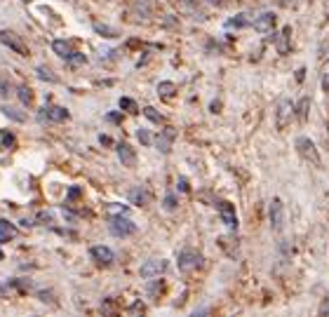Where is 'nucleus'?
<instances>
[{
  "mask_svg": "<svg viewBox=\"0 0 329 317\" xmlns=\"http://www.w3.org/2000/svg\"><path fill=\"white\" fill-rule=\"evenodd\" d=\"M292 118H294V104L289 99H280V101H278V108H275V127L280 129V132H285V129L289 127Z\"/></svg>",
  "mask_w": 329,
  "mask_h": 317,
  "instance_id": "obj_1",
  "label": "nucleus"
},
{
  "mask_svg": "<svg viewBox=\"0 0 329 317\" xmlns=\"http://www.w3.org/2000/svg\"><path fill=\"white\" fill-rule=\"evenodd\" d=\"M296 151H299V155L306 160V162H313L315 167H320V155H317V148H315V143H313L308 136H299V139H296Z\"/></svg>",
  "mask_w": 329,
  "mask_h": 317,
  "instance_id": "obj_2",
  "label": "nucleus"
},
{
  "mask_svg": "<svg viewBox=\"0 0 329 317\" xmlns=\"http://www.w3.org/2000/svg\"><path fill=\"white\" fill-rule=\"evenodd\" d=\"M111 233L118 235V238H127V235H134L136 233V223L125 219V214H122V216H116V219L111 221Z\"/></svg>",
  "mask_w": 329,
  "mask_h": 317,
  "instance_id": "obj_3",
  "label": "nucleus"
},
{
  "mask_svg": "<svg viewBox=\"0 0 329 317\" xmlns=\"http://www.w3.org/2000/svg\"><path fill=\"white\" fill-rule=\"evenodd\" d=\"M167 270V261L164 258H151L141 266V277L144 280H153V277H160V275Z\"/></svg>",
  "mask_w": 329,
  "mask_h": 317,
  "instance_id": "obj_4",
  "label": "nucleus"
},
{
  "mask_svg": "<svg viewBox=\"0 0 329 317\" xmlns=\"http://www.w3.org/2000/svg\"><path fill=\"white\" fill-rule=\"evenodd\" d=\"M200 266H202L200 254H195V251H181V254H179V270H183V273L198 270Z\"/></svg>",
  "mask_w": 329,
  "mask_h": 317,
  "instance_id": "obj_5",
  "label": "nucleus"
},
{
  "mask_svg": "<svg viewBox=\"0 0 329 317\" xmlns=\"http://www.w3.org/2000/svg\"><path fill=\"white\" fill-rule=\"evenodd\" d=\"M0 40H3V45L14 49L17 54H21V56L29 54V49H26V45L21 43V38H19L17 33H12V31H0Z\"/></svg>",
  "mask_w": 329,
  "mask_h": 317,
  "instance_id": "obj_6",
  "label": "nucleus"
},
{
  "mask_svg": "<svg viewBox=\"0 0 329 317\" xmlns=\"http://www.w3.org/2000/svg\"><path fill=\"white\" fill-rule=\"evenodd\" d=\"M268 214H270V226H273V230H282V223H285V209H282L280 197H273Z\"/></svg>",
  "mask_w": 329,
  "mask_h": 317,
  "instance_id": "obj_7",
  "label": "nucleus"
},
{
  "mask_svg": "<svg viewBox=\"0 0 329 317\" xmlns=\"http://www.w3.org/2000/svg\"><path fill=\"white\" fill-rule=\"evenodd\" d=\"M90 256L94 258L97 263H101V266H111V263L116 261V254H113L108 247H104V244H97V247H92V249H90Z\"/></svg>",
  "mask_w": 329,
  "mask_h": 317,
  "instance_id": "obj_8",
  "label": "nucleus"
},
{
  "mask_svg": "<svg viewBox=\"0 0 329 317\" xmlns=\"http://www.w3.org/2000/svg\"><path fill=\"white\" fill-rule=\"evenodd\" d=\"M116 151H118V158H120L122 167H129V169L136 167V153H134V148L129 146V143H118Z\"/></svg>",
  "mask_w": 329,
  "mask_h": 317,
  "instance_id": "obj_9",
  "label": "nucleus"
},
{
  "mask_svg": "<svg viewBox=\"0 0 329 317\" xmlns=\"http://www.w3.org/2000/svg\"><path fill=\"white\" fill-rule=\"evenodd\" d=\"M216 207H219L221 221H224L226 226H228V228H238V214H235V209H233L231 202H219Z\"/></svg>",
  "mask_w": 329,
  "mask_h": 317,
  "instance_id": "obj_10",
  "label": "nucleus"
},
{
  "mask_svg": "<svg viewBox=\"0 0 329 317\" xmlns=\"http://www.w3.org/2000/svg\"><path fill=\"white\" fill-rule=\"evenodd\" d=\"M40 120L64 122V120H68V110L61 108V106H45V108L40 110Z\"/></svg>",
  "mask_w": 329,
  "mask_h": 317,
  "instance_id": "obj_11",
  "label": "nucleus"
},
{
  "mask_svg": "<svg viewBox=\"0 0 329 317\" xmlns=\"http://www.w3.org/2000/svg\"><path fill=\"white\" fill-rule=\"evenodd\" d=\"M275 14L273 12H263L259 19H254V31H259V33H268V31H273L275 26Z\"/></svg>",
  "mask_w": 329,
  "mask_h": 317,
  "instance_id": "obj_12",
  "label": "nucleus"
},
{
  "mask_svg": "<svg viewBox=\"0 0 329 317\" xmlns=\"http://www.w3.org/2000/svg\"><path fill=\"white\" fill-rule=\"evenodd\" d=\"M289 40H292V26H285V28L280 31V36H278V43H275V47H278L280 54H287V52H289Z\"/></svg>",
  "mask_w": 329,
  "mask_h": 317,
  "instance_id": "obj_13",
  "label": "nucleus"
},
{
  "mask_svg": "<svg viewBox=\"0 0 329 317\" xmlns=\"http://www.w3.org/2000/svg\"><path fill=\"white\" fill-rule=\"evenodd\" d=\"M14 238H17V226L5 219H0V244L10 242V240H14Z\"/></svg>",
  "mask_w": 329,
  "mask_h": 317,
  "instance_id": "obj_14",
  "label": "nucleus"
},
{
  "mask_svg": "<svg viewBox=\"0 0 329 317\" xmlns=\"http://www.w3.org/2000/svg\"><path fill=\"white\" fill-rule=\"evenodd\" d=\"M172 139H174V132H172L170 127L164 129V132H160L158 139H155V146H158V151L170 153V148H172Z\"/></svg>",
  "mask_w": 329,
  "mask_h": 317,
  "instance_id": "obj_15",
  "label": "nucleus"
},
{
  "mask_svg": "<svg viewBox=\"0 0 329 317\" xmlns=\"http://www.w3.org/2000/svg\"><path fill=\"white\" fill-rule=\"evenodd\" d=\"M52 49H54V54L61 56V59H71V54H73V47H71L68 40H54Z\"/></svg>",
  "mask_w": 329,
  "mask_h": 317,
  "instance_id": "obj_16",
  "label": "nucleus"
},
{
  "mask_svg": "<svg viewBox=\"0 0 329 317\" xmlns=\"http://www.w3.org/2000/svg\"><path fill=\"white\" fill-rule=\"evenodd\" d=\"M308 110H311V99H308V97H301L299 104L294 106V113H296V118H299L301 122H306V120H308Z\"/></svg>",
  "mask_w": 329,
  "mask_h": 317,
  "instance_id": "obj_17",
  "label": "nucleus"
},
{
  "mask_svg": "<svg viewBox=\"0 0 329 317\" xmlns=\"http://www.w3.org/2000/svg\"><path fill=\"white\" fill-rule=\"evenodd\" d=\"M174 92H177V85H174V82H167V80H164V82L158 85V94L164 99H172L174 97Z\"/></svg>",
  "mask_w": 329,
  "mask_h": 317,
  "instance_id": "obj_18",
  "label": "nucleus"
},
{
  "mask_svg": "<svg viewBox=\"0 0 329 317\" xmlns=\"http://www.w3.org/2000/svg\"><path fill=\"white\" fill-rule=\"evenodd\" d=\"M17 97H19V101H21L24 106H29L31 101H33V90H31L29 85H21L17 90Z\"/></svg>",
  "mask_w": 329,
  "mask_h": 317,
  "instance_id": "obj_19",
  "label": "nucleus"
},
{
  "mask_svg": "<svg viewBox=\"0 0 329 317\" xmlns=\"http://www.w3.org/2000/svg\"><path fill=\"white\" fill-rule=\"evenodd\" d=\"M0 110H3V113H5V116L10 118V120H14V122H24V120H26L24 113H19V110H17V108H12V106H3Z\"/></svg>",
  "mask_w": 329,
  "mask_h": 317,
  "instance_id": "obj_20",
  "label": "nucleus"
},
{
  "mask_svg": "<svg viewBox=\"0 0 329 317\" xmlns=\"http://www.w3.org/2000/svg\"><path fill=\"white\" fill-rule=\"evenodd\" d=\"M14 134L12 132H0V151H7V148L14 146Z\"/></svg>",
  "mask_w": 329,
  "mask_h": 317,
  "instance_id": "obj_21",
  "label": "nucleus"
},
{
  "mask_svg": "<svg viewBox=\"0 0 329 317\" xmlns=\"http://www.w3.org/2000/svg\"><path fill=\"white\" fill-rule=\"evenodd\" d=\"M127 205H118V202H113V205H108L106 207V214H111V216H122V214H127Z\"/></svg>",
  "mask_w": 329,
  "mask_h": 317,
  "instance_id": "obj_22",
  "label": "nucleus"
},
{
  "mask_svg": "<svg viewBox=\"0 0 329 317\" xmlns=\"http://www.w3.org/2000/svg\"><path fill=\"white\" fill-rule=\"evenodd\" d=\"M129 200H132V202H139V205H146L148 197H146V193H144L141 188H132V190H129Z\"/></svg>",
  "mask_w": 329,
  "mask_h": 317,
  "instance_id": "obj_23",
  "label": "nucleus"
},
{
  "mask_svg": "<svg viewBox=\"0 0 329 317\" xmlns=\"http://www.w3.org/2000/svg\"><path fill=\"white\" fill-rule=\"evenodd\" d=\"M36 73H38V78H40V80H47V82H57V75L52 73V71H49L47 66H38Z\"/></svg>",
  "mask_w": 329,
  "mask_h": 317,
  "instance_id": "obj_24",
  "label": "nucleus"
},
{
  "mask_svg": "<svg viewBox=\"0 0 329 317\" xmlns=\"http://www.w3.org/2000/svg\"><path fill=\"white\" fill-rule=\"evenodd\" d=\"M120 108H125L127 113H139V106H136V101H134V99H127V97L120 99Z\"/></svg>",
  "mask_w": 329,
  "mask_h": 317,
  "instance_id": "obj_25",
  "label": "nucleus"
},
{
  "mask_svg": "<svg viewBox=\"0 0 329 317\" xmlns=\"http://www.w3.org/2000/svg\"><path fill=\"white\" fill-rule=\"evenodd\" d=\"M94 31H97V33H101L104 38H116V36H118V31H116V28H111V26H104V24H94Z\"/></svg>",
  "mask_w": 329,
  "mask_h": 317,
  "instance_id": "obj_26",
  "label": "nucleus"
},
{
  "mask_svg": "<svg viewBox=\"0 0 329 317\" xmlns=\"http://www.w3.org/2000/svg\"><path fill=\"white\" fill-rule=\"evenodd\" d=\"M144 116H146L148 120L158 122V125H160V122H162V116H160V113H158V110H155V108H153V106H146V108H144Z\"/></svg>",
  "mask_w": 329,
  "mask_h": 317,
  "instance_id": "obj_27",
  "label": "nucleus"
},
{
  "mask_svg": "<svg viewBox=\"0 0 329 317\" xmlns=\"http://www.w3.org/2000/svg\"><path fill=\"white\" fill-rule=\"evenodd\" d=\"M244 24H247V21H244V17H242V14H238L235 19H228V24H226V26H228V28H242Z\"/></svg>",
  "mask_w": 329,
  "mask_h": 317,
  "instance_id": "obj_28",
  "label": "nucleus"
},
{
  "mask_svg": "<svg viewBox=\"0 0 329 317\" xmlns=\"http://www.w3.org/2000/svg\"><path fill=\"white\" fill-rule=\"evenodd\" d=\"M129 315H144V312H146V308H144V303H141V301H134V303L129 305Z\"/></svg>",
  "mask_w": 329,
  "mask_h": 317,
  "instance_id": "obj_29",
  "label": "nucleus"
},
{
  "mask_svg": "<svg viewBox=\"0 0 329 317\" xmlns=\"http://www.w3.org/2000/svg\"><path fill=\"white\" fill-rule=\"evenodd\" d=\"M136 139H139L144 146H148V143H151V134H148V129L139 127V132H136Z\"/></svg>",
  "mask_w": 329,
  "mask_h": 317,
  "instance_id": "obj_30",
  "label": "nucleus"
},
{
  "mask_svg": "<svg viewBox=\"0 0 329 317\" xmlns=\"http://www.w3.org/2000/svg\"><path fill=\"white\" fill-rule=\"evenodd\" d=\"M164 209H170V212H172V209H177V197H174V195L164 197Z\"/></svg>",
  "mask_w": 329,
  "mask_h": 317,
  "instance_id": "obj_31",
  "label": "nucleus"
},
{
  "mask_svg": "<svg viewBox=\"0 0 329 317\" xmlns=\"http://www.w3.org/2000/svg\"><path fill=\"white\" fill-rule=\"evenodd\" d=\"M10 92H12V87L7 85L5 80H0V97H7V94H10Z\"/></svg>",
  "mask_w": 329,
  "mask_h": 317,
  "instance_id": "obj_32",
  "label": "nucleus"
},
{
  "mask_svg": "<svg viewBox=\"0 0 329 317\" xmlns=\"http://www.w3.org/2000/svg\"><path fill=\"white\" fill-rule=\"evenodd\" d=\"M177 186H179V190H181V193H188V190H190V186H188V181H186V179H179Z\"/></svg>",
  "mask_w": 329,
  "mask_h": 317,
  "instance_id": "obj_33",
  "label": "nucleus"
},
{
  "mask_svg": "<svg viewBox=\"0 0 329 317\" xmlns=\"http://www.w3.org/2000/svg\"><path fill=\"white\" fill-rule=\"evenodd\" d=\"M75 197H80V188H78V186L68 188V200H75Z\"/></svg>",
  "mask_w": 329,
  "mask_h": 317,
  "instance_id": "obj_34",
  "label": "nucleus"
},
{
  "mask_svg": "<svg viewBox=\"0 0 329 317\" xmlns=\"http://www.w3.org/2000/svg\"><path fill=\"white\" fill-rule=\"evenodd\" d=\"M158 292H162V282H160V284H153V287L148 289V294H151V296H155Z\"/></svg>",
  "mask_w": 329,
  "mask_h": 317,
  "instance_id": "obj_35",
  "label": "nucleus"
},
{
  "mask_svg": "<svg viewBox=\"0 0 329 317\" xmlns=\"http://www.w3.org/2000/svg\"><path fill=\"white\" fill-rule=\"evenodd\" d=\"M322 90H324V92H329V71L324 73V78H322Z\"/></svg>",
  "mask_w": 329,
  "mask_h": 317,
  "instance_id": "obj_36",
  "label": "nucleus"
},
{
  "mask_svg": "<svg viewBox=\"0 0 329 317\" xmlns=\"http://www.w3.org/2000/svg\"><path fill=\"white\" fill-rule=\"evenodd\" d=\"M304 73H306V68H299V71H296V80H299V82L304 80Z\"/></svg>",
  "mask_w": 329,
  "mask_h": 317,
  "instance_id": "obj_37",
  "label": "nucleus"
},
{
  "mask_svg": "<svg viewBox=\"0 0 329 317\" xmlns=\"http://www.w3.org/2000/svg\"><path fill=\"white\" fill-rule=\"evenodd\" d=\"M108 120H111V122H120V116H118V113H111Z\"/></svg>",
  "mask_w": 329,
  "mask_h": 317,
  "instance_id": "obj_38",
  "label": "nucleus"
},
{
  "mask_svg": "<svg viewBox=\"0 0 329 317\" xmlns=\"http://www.w3.org/2000/svg\"><path fill=\"white\" fill-rule=\"evenodd\" d=\"M99 141H101V143H106V146H108V143H111V139H108V136H104V134L99 136Z\"/></svg>",
  "mask_w": 329,
  "mask_h": 317,
  "instance_id": "obj_39",
  "label": "nucleus"
},
{
  "mask_svg": "<svg viewBox=\"0 0 329 317\" xmlns=\"http://www.w3.org/2000/svg\"><path fill=\"white\" fill-rule=\"evenodd\" d=\"M289 3H292V0H282V5H289Z\"/></svg>",
  "mask_w": 329,
  "mask_h": 317,
  "instance_id": "obj_40",
  "label": "nucleus"
},
{
  "mask_svg": "<svg viewBox=\"0 0 329 317\" xmlns=\"http://www.w3.org/2000/svg\"><path fill=\"white\" fill-rule=\"evenodd\" d=\"M0 258H3V254H0Z\"/></svg>",
  "mask_w": 329,
  "mask_h": 317,
  "instance_id": "obj_41",
  "label": "nucleus"
},
{
  "mask_svg": "<svg viewBox=\"0 0 329 317\" xmlns=\"http://www.w3.org/2000/svg\"><path fill=\"white\" fill-rule=\"evenodd\" d=\"M327 129H329V125H327Z\"/></svg>",
  "mask_w": 329,
  "mask_h": 317,
  "instance_id": "obj_42",
  "label": "nucleus"
},
{
  "mask_svg": "<svg viewBox=\"0 0 329 317\" xmlns=\"http://www.w3.org/2000/svg\"><path fill=\"white\" fill-rule=\"evenodd\" d=\"M311 3H313V0H311Z\"/></svg>",
  "mask_w": 329,
  "mask_h": 317,
  "instance_id": "obj_43",
  "label": "nucleus"
}]
</instances>
